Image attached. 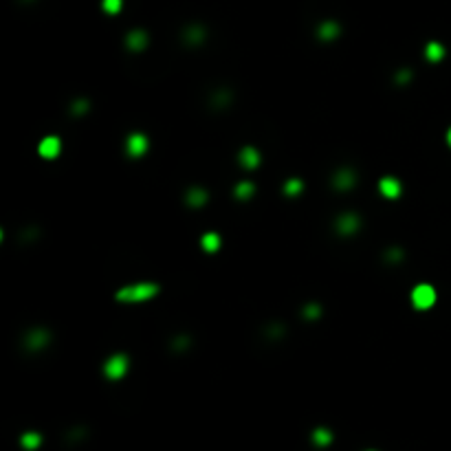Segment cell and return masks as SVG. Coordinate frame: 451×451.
I'll return each instance as SVG.
<instances>
[{"instance_id":"6da1fadb","label":"cell","mask_w":451,"mask_h":451,"mask_svg":"<svg viewBox=\"0 0 451 451\" xmlns=\"http://www.w3.org/2000/svg\"><path fill=\"white\" fill-rule=\"evenodd\" d=\"M161 286L157 282H137V284H128L117 291V302H123V304H139V302H147L154 299L159 295Z\"/></svg>"},{"instance_id":"7a4b0ae2","label":"cell","mask_w":451,"mask_h":451,"mask_svg":"<svg viewBox=\"0 0 451 451\" xmlns=\"http://www.w3.org/2000/svg\"><path fill=\"white\" fill-rule=\"evenodd\" d=\"M128 368H130L128 354L117 352V354H113V357L106 359V363H103V374H106L110 381H119L128 374Z\"/></svg>"},{"instance_id":"3957f363","label":"cell","mask_w":451,"mask_h":451,"mask_svg":"<svg viewBox=\"0 0 451 451\" xmlns=\"http://www.w3.org/2000/svg\"><path fill=\"white\" fill-rule=\"evenodd\" d=\"M410 297H412L414 308L427 310V308H432L436 304V288L432 284H418V286H414Z\"/></svg>"},{"instance_id":"277c9868","label":"cell","mask_w":451,"mask_h":451,"mask_svg":"<svg viewBox=\"0 0 451 451\" xmlns=\"http://www.w3.org/2000/svg\"><path fill=\"white\" fill-rule=\"evenodd\" d=\"M361 229V218L354 211H343L335 218V231L339 235H352Z\"/></svg>"},{"instance_id":"5b68a950","label":"cell","mask_w":451,"mask_h":451,"mask_svg":"<svg viewBox=\"0 0 451 451\" xmlns=\"http://www.w3.org/2000/svg\"><path fill=\"white\" fill-rule=\"evenodd\" d=\"M147 150H150V141H147V137L143 132H132V135H128V139H125V154H128V157L139 159V157H143Z\"/></svg>"},{"instance_id":"8992f818","label":"cell","mask_w":451,"mask_h":451,"mask_svg":"<svg viewBox=\"0 0 451 451\" xmlns=\"http://www.w3.org/2000/svg\"><path fill=\"white\" fill-rule=\"evenodd\" d=\"M49 343H51V332L47 328H33V330H29L25 335V346L31 352L44 350Z\"/></svg>"},{"instance_id":"52a82bcc","label":"cell","mask_w":451,"mask_h":451,"mask_svg":"<svg viewBox=\"0 0 451 451\" xmlns=\"http://www.w3.org/2000/svg\"><path fill=\"white\" fill-rule=\"evenodd\" d=\"M60 152H62V141H60V137H55V135L44 137L42 141L38 143V154L42 159H47V161L57 159V157H60Z\"/></svg>"},{"instance_id":"ba28073f","label":"cell","mask_w":451,"mask_h":451,"mask_svg":"<svg viewBox=\"0 0 451 451\" xmlns=\"http://www.w3.org/2000/svg\"><path fill=\"white\" fill-rule=\"evenodd\" d=\"M332 185H335V189H339V191L352 189L354 185H357V172H354V169H350V167L337 169V172L332 174Z\"/></svg>"},{"instance_id":"9c48e42d","label":"cell","mask_w":451,"mask_h":451,"mask_svg":"<svg viewBox=\"0 0 451 451\" xmlns=\"http://www.w3.org/2000/svg\"><path fill=\"white\" fill-rule=\"evenodd\" d=\"M379 191H381V196L388 198V201H394V198L401 196L403 185L396 176H383V179L379 181Z\"/></svg>"},{"instance_id":"30bf717a","label":"cell","mask_w":451,"mask_h":451,"mask_svg":"<svg viewBox=\"0 0 451 451\" xmlns=\"http://www.w3.org/2000/svg\"><path fill=\"white\" fill-rule=\"evenodd\" d=\"M125 47H128L130 51H135V53L143 51L147 47V33L143 31V29H132V31L125 35Z\"/></svg>"},{"instance_id":"8fae6325","label":"cell","mask_w":451,"mask_h":451,"mask_svg":"<svg viewBox=\"0 0 451 451\" xmlns=\"http://www.w3.org/2000/svg\"><path fill=\"white\" fill-rule=\"evenodd\" d=\"M238 161H240V165L245 167V169H255L257 165H260L262 157H260V152H257L255 147L247 145V147H242V150H240V154H238Z\"/></svg>"},{"instance_id":"7c38bea8","label":"cell","mask_w":451,"mask_h":451,"mask_svg":"<svg viewBox=\"0 0 451 451\" xmlns=\"http://www.w3.org/2000/svg\"><path fill=\"white\" fill-rule=\"evenodd\" d=\"M207 201H209V194H207V189H203V187H189L187 194H185V203L189 207H194V209L203 207Z\"/></svg>"},{"instance_id":"4fadbf2b","label":"cell","mask_w":451,"mask_h":451,"mask_svg":"<svg viewBox=\"0 0 451 451\" xmlns=\"http://www.w3.org/2000/svg\"><path fill=\"white\" fill-rule=\"evenodd\" d=\"M337 35H339V25L337 22H332V20H326V22H321V25L317 27V38L324 40V42L335 40Z\"/></svg>"},{"instance_id":"5bb4252c","label":"cell","mask_w":451,"mask_h":451,"mask_svg":"<svg viewBox=\"0 0 451 451\" xmlns=\"http://www.w3.org/2000/svg\"><path fill=\"white\" fill-rule=\"evenodd\" d=\"M220 245H223V240H220V235L216 231H207L203 233L201 238V247L207 251V253H216V251L220 249Z\"/></svg>"},{"instance_id":"9a60e30c","label":"cell","mask_w":451,"mask_h":451,"mask_svg":"<svg viewBox=\"0 0 451 451\" xmlns=\"http://www.w3.org/2000/svg\"><path fill=\"white\" fill-rule=\"evenodd\" d=\"M442 57H445V47H442L440 42H429L425 47V60L427 62L436 64V62H440Z\"/></svg>"},{"instance_id":"2e32d148","label":"cell","mask_w":451,"mask_h":451,"mask_svg":"<svg viewBox=\"0 0 451 451\" xmlns=\"http://www.w3.org/2000/svg\"><path fill=\"white\" fill-rule=\"evenodd\" d=\"M20 445L25 447L27 451H35L42 445V436L38 432H27V434L20 436Z\"/></svg>"},{"instance_id":"e0dca14e","label":"cell","mask_w":451,"mask_h":451,"mask_svg":"<svg viewBox=\"0 0 451 451\" xmlns=\"http://www.w3.org/2000/svg\"><path fill=\"white\" fill-rule=\"evenodd\" d=\"M253 194H255V185L251 181H240L233 189V196L238 198V201H247V198H251Z\"/></svg>"},{"instance_id":"ac0fdd59","label":"cell","mask_w":451,"mask_h":451,"mask_svg":"<svg viewBox=\"0 0 451 451\" xmlns=\"http://www.w3.org/2000/svg\"><path fill=\"white\" fill-rule=\"evenodd\" d=\"M313 442L317 447H328L332 442V432L326 429V427H317V429L313 432Z\"/></svg>"},{"instance_id":"d6986e66","label":"cell","mask_w":451,"mask_h":451,"mask_svg":"<svg viewBox=\"0 0 451 451\" xmlns=\"http://www.w3.org/2000/svg\"><path fill=\"white\" fill-rule=\"evenodd\" d=\"M205 35L207 33H205L203 27H189L187 31H185L183 38H185V42H187V44H194V47H196V44H201L205 40Z\"/></svg>"},{"instance_id":"ffe728a7","label":"cell","mask_w":451,"mask_h":451,"mask_svg":"<svg viewBox=\"0 0 451 451\" xmlns=\"http://www.w3.org/2000/svg\"><path fill=\"white\" fill-rule=\"evenodd\" d=\"M302 189H304V181H299V179H288L284 183V187H282V191L286 196H299Z\"/></svg>"},{"instance_id":"44dd1931","label":"cell","mask_w":451,"mask_h":451,"mask_svg":"<svg viewBox=\"0 0 451 451\" xmlns=\"http://www.w3.org/2000/svg\"><path fill=\"white\" fill-rule=\"evenodd\" d=\"M302 315H304V319H317V317L321 315V306L317 304V302H310V304L302 308Z\"/></svg>"},{"instance_id":"7402d4cb","label":"cell","mask_w":451,"mask_h":451,"mask_svg":"<svg viewBox=\"0 0 451 451\" xmlns=\"http://www.w3.org/2000/svg\"><path fill=\"white\" fill-rule=\"evenodd\" d=\"M123 7V0H101V9L110 13V16H115V13H119Z\"/></svg>"},{"instance_id":"603a6c76","label":"cell","mask_w":451,"mask_h":451,"mask_svg":"<svg viewBox=\"0 0 451 451\" xmlns=\"http://www.w3.org/2000/svg\"><path fill=\"white\" fill-rule=\"evenodd\" d=\"M88 108H91L88 99H75V101H71V113L75 115V117H82L84 113H88Z\"/></svg>"},{"instance_id":"cb8c5ba5","label":"cell","mask_w":451,"mask_h":451,"mask_svg":"<svg viewBox=\"0 0 451 451\" xmlns=\"http://www.w3.org/2000/svg\"><path fill=\"white\" fill-rule=\"evenodd\" d=\"M213 106H227L229 101H231V93L229 91H220V93H216L213 95Z\"/></svg>"},{"instance_id":"d4e9b609","label":"cell","mask_w":451,"mask_h":451,"mask_svg":"<svg viewBox=\"0 0 451 451\" xmlns=\"http://www.w3.org/2000/svg\"><path fill=\"white\" fill-rule=\"evenodd\" d=\"M412 82V71L410 69H401L396 73V84L398 86H405V84H410Z\"/></svg>"},{"instance_id":"484cf974","label":"cell","mask_w":451,"mask_h":451,"mask_svg":"<svg viewBox=\"0 0 451 451\" xmlns=\"http://www.w3.org/2000/svg\"><path fill=\"white\" fill-rule=\"evenodd\" d=\"M385 257H388V260H390V262H401V260H403V257H405V253H403V251H401V249H396V247H394V249H388V253H385Z\"/></svg>"},{"instance_id":"4316f807","label":"cell","mask_w":451,"mask_h":451,"mask_svg":"<svg viewBox=\"0 0 451 451\" xmlns=\"http://www.w3.org/2000/svg\"><path fill=\"white\" fill-rule=\"evenodd\" d=\"M174 346H179V350H185L189 346V337H179L174 339Z\"/></svg>"},{"instance_id":"83f0119b","label":"cell","mask_w":451,"mask_h":451,"mask_svg":"<svg viewBox=\"0 0 451 451\" xmlns=\"http://www.w3.org/2000/svg\"><path fill=\"white\" fill-rule=\"evenodd\" d=\"M447 143H449V147H451V128L447 130Z\"/></svg>"}]
</instances>
